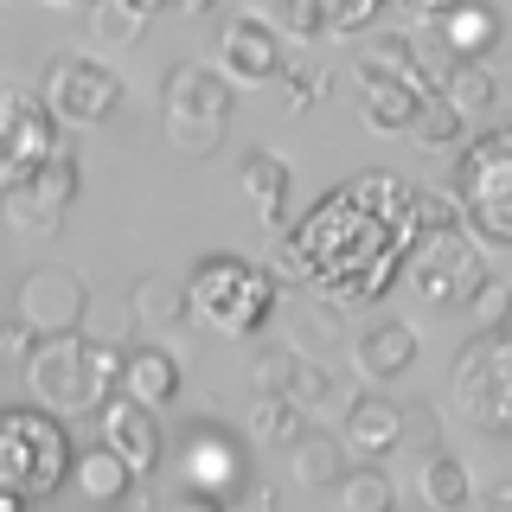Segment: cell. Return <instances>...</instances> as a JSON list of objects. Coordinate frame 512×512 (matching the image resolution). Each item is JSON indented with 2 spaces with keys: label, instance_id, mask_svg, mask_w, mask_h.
Returning a JSON list of instances; mask_svg holds the SVG:
<instances>
[{
  "label": "cell",
  "instance_id": "1",
  "mask_svg": "<svg viewBox=\"0 0 512 512\" xmlns=\"http://www.w3.org/2000/svg\"><path fill=\"white\" fill-rule=\"evenodd\" d=\"M416 244L423 231H416L410 186L397 173H359L288 231V250L301 256L308 282L327 288L333 301H378L404 276Z\"/></svg>",
  "mask_w": 512,
  "mask_h": 512
},
{
  "label": "cell",
  "instance_id": "2",
  "mask_svg": "<svg viewBox=\"0 0 512 512\" xmlns=\"http://www.w3.org/2000/svg\"><path fill=\"white\" fill-rule=\"evenodd\" d=\"M26 391H32V404L45 416H58V423L96 416L122 391V352L109 340H90V333L39 340V352L26 359Z\"/></svg>",
  "mask_w": 512,
  "mask_h": 512
},
{
  "label": "cell",
  "instance_id": "3",
  "mask_svg": "<svg viewBox=\"0 0 512 512\" xmlns=\"http://www.w3.org/2000/svg\"><path fill=\"white\" fill-rule=\"evenodd\" d=\"M276 276L250 256L212 250L199 269L186 276V320L205 333H224V340H250L256 327H269L276 314Z\"/></svg>",
  "mask_w": 512,
  "mask_h": 512
},
{
  "label": "cell",
  "instance_id": "4",
  "mask_svg": "<svg viewBox=\"0 0 512 512\" xmlns=\"http://www.w3.org/2000/svg\"><path fill=\"white\" fill-rule=\"evenodd\" d=\"M71 429L45 410H0V493L13 500H45L71 480Z\"/></svg>",
  "mask_w": 512,
  "mask_h": 512
},
{
  "label": "cell",
  "instance_id": "5",
  "mask_svg": "<svg viewBox=\"0 0 512 512\" xmlns=\"http://www.w3.org/2000/svg\"><path fill=\"white\" fill-rule=\"evenodd\" d=\"M231 109H237V90L224 84L218 64L180 58L167 71V84H160V135L180 154H218L224 128H231Z\"/></svg>",
  "mask_w": 512,
  "mask_h": 512
},
{
  "label": "cell",
  "instance_id": "6",
  "mask_svg": "<svg viewBox=\"0 0 512 512\" xmlns=\"http://www.w3.org/2000/svg\"><path fill=\"white\" fill-rule=\"evenodd\" d=\"M455 199H461V224H474V237L512 244V128H493V135L461 148Z\"/></svg>",
  "mask_w": 512,
  "mask_h": 512
},
{
  "label": "cell",
  "instance_id": "7",
  "mask_svg": "<svg viewBox=\"0 0 512 512\" xmlns=\"http://www.w3.org/2000/svg\"><path fill=\"white\" fill-rule=\"evenodd\" d=\"M455 410L480 436H512V327L474 333L455 359Z\"/></svg>",
  "mask_w": 512,
  "mask_h": 512
},
{
  "label": "cell",
  "instance_id": "8",
  "mask_svg": "<svg viewBox=\"0 0 512 512\" xmlns=\"http://www.w3.org/2000/svg\"><path fill=\"white\" fill-rule=\"evenodd\" d=\"M52 154H64V128L20 84H0V192L26 186Z\"/></svg>",
  "mask_w": 512,
  "mask_h": 512
},
{
  "label": "cell",
  "instance_id": "9",
  "mask_svg": "<svg viewBox=\"0 0 512 512\" xmlns=\"http://www.w3.org/2000/svg\"><path fill=\"white\" fill-rule=\"evenodd\" d=\"M39 103L52 109L58 128H103L116 116V103H122V77L90 52H64L52 71H45Z\"/></svg>",
  "mask_w": 512,
  "mask_h": 512
},
{
  "label": "cell",
  "instance_id": "10",
  "mask_svg": "<svg viewBox=\"0 0 512 512\" xmlns=\"http://www.w3.org/2000/svg\"><path fill=\"white\" fill-rule=\"evenodd\" d=\"M404 276H410V295L429 301V308H474V295L487 288V263H480V250L455 231V237H423V244L410 250Z\"/></svg>",
  "mask_w": 512,
  "mask_h": 512
},
{
  "label": "cell",
  "instance_id": "11",
  "mask_svg": "<svg viewBox=\"0 0 512 512\" xmlns=\"http://www.w3.org/2000/svg\"><path fill=\"white\" fill-rule=\"evenodd\" d=\"M84 308H90V288L64 263L26 269L20 288H13V320H26L39 340H71V333H84Z\"/></svg>",
  "mask_w": 512,
  "mask_h": 512
},
{
  "label": "cell",
  "instance_id": "12",
  "mask_svg": "<svg viewBox=\"0 0 512 512\" xmlns=\"http://www.w3.org/2000/svg\"><path fill=\"white\" fill-rule=\"evenodd\" d=\"M218 71H224V84H244V90H256V84H276V77L288 71V58H282V32L263 20V13H237L231 26H224V39H218Z\"/></svg>",
  "mask_w": 512,
  "mask_h": 512
},
{
  "label": "cell",
  "instance_id": "13",
  "mask_svg": "<svg viewBox=\"0 0 512 512\" xmlns=\"http://www.w3.org/2000/svg\"><path fill=\"white\" fill-rule=\"evenodd\" d=\"M96 423H103V448H109V455H116L135 480L160 468L167 442H160V416H154V410L128 404V397H109V404L96 410Z\"/></svg>",
  "mask_w": 512,
  "mask_h": 512
},
{
  "label": "cell",
  "instance_id": "14",
  "mask_svg": "<svg viewBox=\"0 0 512 512\" xmlns=\"http://www.w3.org/2000/svg\"><path fill=\"white\" fill-rule=\"evenodd\" d=\"M180 474H186V493H205V500H231L237 487H244V455H237L231 436H218V429H205V436L186 442L180 455Z\"/></svg>",
  "mask_w": 512,
  "mask_h": 512
},
{
  "label": "cell",
  "instance_id": "15",
  "mask_svg": "<svg viewBox=\"0 0 512 512\" xmlns=\"http://www.w3.org/2000/svg\"><path fill=\"white\" fill-rule=\"evenodd\" d=\"M340 442H346V455H359V468H378V461L404 442V404H391V397H378V391L352 397Z\"/></svg>",
  "mask_w": 512,
  "mask_h": 512
},
{
  "label": "cell",
  "instance_id": "16",
  "mask_svg": "<svg viewBox=\"0 0 512 512\" xmlns=\"http://www.w3.org/2000/svg\"><path fill=\"white\" fill-rule=\"evenodd\" d=\"M180 359H173L167 346H135V352H122V391L116 397H128V404H141V410H167L173 397H180Z\"/></svg>",
  "mask_w": 512,
  "mask_h": 512
},
{
  "label": "cell",
  "instance_id": "17",
  "mask_svg": "<svg viewBox=\"0 0 512 512\" xmlns=\"http://www.w3.org/2000/svg\"><path fill=\"white\" fill-rule=\"evenodd\" d=\"M416 352H423V340H416L404 320H378V327L359 333V346H352V365H359V378L391 384V378H404L410 365H416Z\"/></svg>",
  "mask_w": 512,
  "mask_h": 512
},
{
  "label": "cell",
  "instance_id": "18",
  "mask_svg": "<svg viewBox=\"0 0 512 512\" xmlns=\"http://www.w3.org/2000/svg\"><path fill=\"white\" fill-rule=\"evenodd\" d=\"M429 20L442 26V52L455 58V64H480L493 52V39H500V13L493 7H429Z\"/></svg>",
  "mask_w": 512,
  "mask_h": 512
},
{
  "label": "cell",
  "instance_id": "19",
  "mask_svg": "<svg viewBox=\"0 0 512 512\" xmlns=\"http://www.w3.org/2000/svg\"><path fill=\"white\" fill-rule=\"evenodd\" d=\"M359 96H365V122L378 135H404V128H416V109H423L429 84H397V77L359 71Z\"/></svg>",
  "mask_w": 512,
  "mask_h": 512
},
{
  "label": "cell",
  "instance_id": "20",
  "mask_svg": "<svg viewBox=\"0 0 512 512\" xmlns=\"http://www.w3.org/2000/svg\"><path fill=\"white\" fill-rule=\"evenodd\" d=\"M288 474H295L301 487H333V493H340V480H346V442L327 436V429H301L295 448H288Z\"/></svg>",
  "mask_w": 512,
  "mask_h": 512
},
{
  "label": "cell",
  "instance_id": "21",
  "mask_svg": "<svg viewBox=\"0 0 512 512\" xmlns=\"http://www.w3.org/2000/svg\"><path fill=\"white\" fill-rule=\"evenodd\" d=\"M416 493H423V506L429 512H468L474 506V474H468V461H455V455H429L423 461V474H416Z\"/></svg>",
  "mask_w": 512,
  "mask_h": 512
},
{
  "label": "cell",
  "instance_id": "22",
  "mask_svg": "<svg viewBox=\"0 0 512 512\" xmlns=\"http://www.w3.org/2000/svg\"><path fill=\"white\" fill-rule=\"evenodd\" d=\"M148 20H154L148 0H96L84 13V32H90V45H103V52H122V45H135L141 32H148Z\"/></svg>",
  "mask_w": 512,
  "mask_h": 512
},
{
  "label": "cell",
  "instance_id": "23",
  "mask_svg": "<svg viewBox=\"0 0 512 512\" xmlns=\"http://www.w3.org/2000/svg\"><path fill=\"white\" fill-rule=\"evenodd\" d=\"M237 180H244V192H250V205L263 212L269 224H282V212H288V160L276 154V148H256L244 167H237Z\"/></svg>",
  "mask_w": 512,
  "mask_h": 512
},
{
  "label": "cell",
  "instance_id": "24",
  "mask_svg": "<svg viewBox=\"0 0 512 512\" xmlns=\"http://www.w3.org/2000/svg\"><path fill=\"white\" fill-rule=\"evenodd\" d=\"M71 487H77V493H84V500H90V506H116V500H122V493H128V487H135V474H128V468H122V461H116V455H109V448H103V442H96V448H84V455H77V461H71Z\"/></svg>",
  "mask_w": 512,
  "mask_h": 512
},
{
  "label": "cell",
  "instance_id": "25",
  "mask_svg": "<svg viewBox=\"0 0 512 512\" xmlns=\"http://www.w3.org/2000/svg\"><path fill=\"white\" fill-rule=\"evenodd\" d=\"M359 71H372V77H397V84H429L423 64H416V45L404 39V32H372V39L359 45Z\"/></svg>",
  "mask_w": 512,
  "mask_h": 512
},
{
  "label": "cell",
  "instance_id": "26",
  "mask_svg": "<svg viewBox=\"0 0 512 512\" xmlns=\"http://www.w3.org/2000/svg\"><path fill=\"white\" fill-rule=\"evenodd\" d=\"M0 224H7L13 237H52L64 224V212H52L32 186H13V192H0Z\"/></svg>",
  "mask_w": 512,
  "mask_h": 512
},
{
  "label": "cell",
  "instance_id": "27",
  "mask_svg": "<svg viewBox=\"0 0 512 512\" xmlns=\"http://www.w3.org/2000/svg\"><path fill=\"white\" fill-rule=\"evenodd\" d=\"M333 397V378H327V365L320 359H288V378H282V404L295 410V416H308L320 410Z\"/></svg>",
  "mask_w": 512,
  "mask_h": 512
},
{
  "label": "cell",
  "instance_id": "28",
  "mask_svg": "<svg viewBox=\"0 0 512 512\" xmlns=\"http://www.w3.org/2000/svg\"><path fill=\"white\" fill-rule=\"evenodd\" d=\"M340 506L346 512H397V487L384 468H346L340 480Z\"/></svg>",
  "mask_w": 512,
  "mask_h": 512
},
{
  "label": "cell",
  "instance_id": "29",
  "mask_svg": "<svg viewBox=\"0 0 512 512\" xmlns=\"http://www.w3.org/2000/svg\"><path fill=\"white\" fill-rule=\"evenodd\" d=\"M436 90L461 109V116H474V109H493V96H500V84H493L487 64H455V71H448Z\"/></svg>",
  "mask_w": 512,
  "mask_h": 512
},
{
  "label": "cell",
  "instance_id": "30",
  "mask_svg": "<svg viewBox=\"0 0 512 512\" xmlns=\"http://www.w3.org/2000/svg\"><path fill=\"white\" fill-rule=\"evenodd\" d=\"M135 320H141L148 333L180 327V320H186V288H173V282H141V288H135Z\"/></svg>",
  "mask_w": 512,
  "mask_h": 512
},
{
  "label": "cell",
  "instance_id": "31",
  "mask_svg": "<svg viewBox=\"0 0 512 512\" xmlns=\"http://www.w3.org/2000/svg\"><path fill=\"white\" fill-rule=\"evenodd\" d=\"M410 205H416V231H423V237H455L461 231V199H455V192L416 186Z\"/></svg>",
  "mask_w": 512,
  "mask_h": 512
},
{
  "label": "cell",
  "instance_id": "32",
  "mask_svg": "<svg viewBox=\"0 0 512 512\" xmlns=\"http://www.w3.org/2000/svg\"><path fill=\"white\" fill-rule=\"evenodd\" d=\"M461 122H468V116H461V109L448 103L442 90H429L423 109H416V128H410V135L429 141V148H448V141H461Z\"/></svg>",
  "mask_w": 512,
  "mask_h": 512
},
{
  "label": "cell",
  "instance_id": "33",
  "mask_svg": "<svg viewBox=\"0 0 512 512\" xmlns=\"http://www.w3.org/2000/svg\"><path fill=\"white\" fill-rule=\"evenodd\" d=\"M301 416L282 404V397H256V410H250V436L256 442H269V448H295V436H301Z\"/></svg>",
  "mask_w": 512,
  "mask_h": 512
},
{
  "label": "cell",
  "instance_id": "34",
  "mask_svg": "<svg viewBox=\"0 0 512 512\" xmlns=\"http://www.w3.org/2000/svg\"><path fill=\"white\" fill-rule=\"evenodd\" d=\"M32 192H39V199L45 205H52V212H64V205H71L77 199V160L71 154H52V160H45V167L39 173H32V180H26Z\"/></svg>",
  "mask_w": 512,
  "mask_h": 512
},
{
  "label": "cell",
  "instance_id": "35",
  "mask_svg": "<svg viewBox=\"0 0 512 512\" xmlns=\"http://www.w3.org/2000/svg\"><path fill=\"white\" fill-rule=\"evenodd\" d=\"M263 20L276 32H288V39H320V32H327V0H282Z\"/></svg>",
  "mask_w": 512,
  "mask_h": 512
},
{
  "label": "cell",
  "instance_id": "36",
  "mask_svg": "<svg viewBox=\"0 0 512 512\" xmlns=\"http://www.w3.org/2000/svg\"><path fill=\"white\" fill-rule=\"evenodd\" d=\"M378 0H333L327 7V32L333 39H372V26H378Z\"/></svg>",
  "mask_w": 512,
  "mask_h": 512
},
{
  "label": "cell",
  "instance_id": "37",
  "mask_svg": "<svg viewBox=\"0 0 512 512\" xmlns=\"http://www.w3.org/2000/svg\"><path fill=\"white\" fill-rule=\"evenodd\" d=\"M282 90H288V109H314L327 96V71L320 64H295V71H282Z\"/></svg>",
  "mask_w": 512,
  "mask_h": 512
},
{
  "label": "cell",
  "instance_id": "38",
  "mask_svg": "<svg viewBox=\"0 0 512 512\" xmlns=\"http://www.w3.org/2000/svg\"><path fill=\"white\" fill-rule=\"evenodd\" d=\"M506 301H512V288L487 276V288H480V295H474V314H480V333H500V327H506Z\"/></svg>",
  "mask_w": 512,
  "mask_h": 512
},
{
  "label": "cell",
  "instance_id": "39",
  "mask_svg": "<svg viewBox=\"0 0 512 512\" xmlns=\"http://www.w3.org/2000/svg\"><path fill=\"white\" fill-rule=\"evenodd\" d=\"M32 352H39V333H32L26 320H13V314H7V320H0V365H7V359H20V365H26Z\"/></svg>",
  "mask_w": 512,
  "mask_h": 512
},
{
  "label": "cell",
  "instance_id": "40",
  "mask_svg": "<svg viewBox=\"0 0 512 512\" xmlns=\"http://www.w3.org/2000/svg\"><path fill=\"white\" fill-rule=\"evenodd\" d=\"M160 512H224V506H218V500H205V493H173V500L160 506Z\"/></svg>",
  "mask_w": 512,
  "mask_h": 512
},
{
  "label": "cell",
  "instance_id": "41",
  "mask_svg": "<svg viewBox=\"0 0 512 512\" xmlns=\"http://www.w3.org/2000/svg\"><path fill=\"white\" fill-rule=\"evenodd\" d=\"M480 512H512V480H500V487H487V500H480Z\"/></svg>",
  "mask_w": 512,
  "mask_h": 512
},
{
  "label": "cell",
  "instance_id": "42",
  "mask_svg": "<svg viewBox=\"0 0 512 512\" xmlns=\"http://www.w3.org/2000/svg\"><path fill=\"white\" fill-rule=\"evenodd\" d=\"M250 500H256V512H276V487H256Z\"/></svg>",
  "mask_w": 512,
  "mask_h": 512
},
{
  "label": "cell",
  "instance_id": "43",
  "mask_svg": "<svg viewBox=\"0 0 512 512\" xmlns=\"http://www.w3.org/2000/svg\"><path fill=\"white\" fill-rule=\"evenodd\" d=\"M0 512H20V500H13V493H0Z\"/></svg>",
  "mask_w": 512,
  "mask_h": 512
}]
</instances>
